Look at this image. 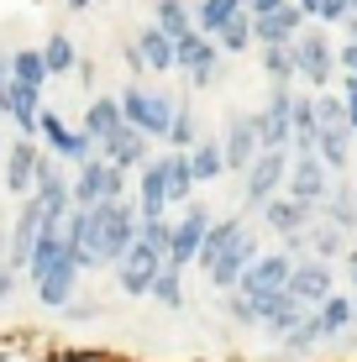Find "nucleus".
<instances>
[{
  "mask_svg": "<svg viewBox=\"0 0 357 362\" xmlns=\"http://www.w3.org/2000/svg\"><path fill=\"white\" fill-rule=\"evenodd\" d=\"M163 210H168V189H163V163H147L137 173V216L142 221H163Z\"/></svg>",
  "mask_w": 357,
  "mask_h": 362,
  "instance_id": "cd10ccee",
  "label": "nucleus"
},
{
  "mask_svg": "<svg viewBox=\"0 0 357 362\" xmlns=\"http://www.w3.org/2000/svg\"><path fill=\"white\" fill-rule=\"evenodd\" d=\"M121 116H127V127L131 132H142L147 142H153V136H168V127H174V105L179 100L168 95V90H153V84H121Z\"/></svg>",
  "mask_w": 357,
  "mask_h": 362,
  "instance_id": "f03ea898",
  "label": "nucleus"
},
{
  "mask_svg": "<svg viewBox=\"0 0 357 362\" xmlns=\"http://www.w3.org/2000/svg\"><path fill=\"white\" fill-rule=\"evenodd\" d=\"M289 294L300 299L305 310H321L326 299L336 294V268H331V263H315V257L294 263V273H289Z\"/></svg>",
  "mask_w": 357,
  "mask_h": 362,
  "instance_id": "ddd939ff",
  "label": "nucleus"
},
{
  "mask_svg": "<svg viewBox=\"0 0 357 362\" xmlns=\"http://www.w3.org/2000/svg\"><path fill=\"white\" fill-rule=\"evenodd\" d=\"M242 231H247V226H242V216H221V221H211V231H205V242H200V257H194V263H200L205 273H211V263H216L221 252H226L231 242H237Z\"/></svg>",
  "mask_w": 357,
  "mask_h": 362,
  "instance_id": "2f4dec72",
  "label": "nucleus"
},
{
  "mask_svg": "<svg viewBox=\"0 0 357 362\" xmlns=\"http://www.w3.org/2000/svg\"><path fill=\"white\" fill-rule=\"evenodd\" d=\"M100 158H105V163L110 168H116V173H131V168H147V163H153V147H147V136L142 132H131V127H121L116 136H110V142L100 147Z\"/></svg>",
  "mask_w": 357,
  "mask_h": 362,
  "instance_id": "a211bd4d",
  "label": "nucleus"
},
{
  "mask_svg": "<svg viewBox=\"0 0 357 362\" xmlns=\"http://www.w3.org/2000/svg\"><path fill=\"white\" fill-rule=\"evenodd\" d=\"M257 58H263V74H268V84H289L294 90V53H289V42L284 47H257Z\"/></svg>",
  "mask_w": 357,
  "mask_h": 362,
  "instance_id": "ea45409f",
  "label": "nucleus"
},
{
  "mask_svg": "<svg viewBox=\"0 0 357 362\" xmlns=\"http://www.w3.org/2000/svg\"><path fill=\"white\" fill-rule=\"evenodd\" d=\"M137 205H127V199H100V205H90V221H84V236L79 247H74V263L84 268H116L121 257L131 252V242H137Z\"/></svg>",
  "mask_w": 357,
  "mask_h": 362,
  "instance_id": "f257e3e1",
  "label": "nucleus"
},
{
  "mask_svg": "<svg viewBox=\"0 0 357 362\" xmlns=\"http://www.w3.org/2000/svg\"><path fill=\"white\" fill-rule=\"evenodd\" d=\"M147 299H158L163 310H179L184 305V273L179 268H158V279H153V289H147Z\"/></svg>",
  "mask_w": 357,
  "mask_h": 362,
  "instance_id": "a19ab883",
  "label": "nucleus"
},
{
  "mask_svg": "<svg viewBox=\"0 0 357 362\" xmlns=\"http://www.w3.org/2000/svg\"><path fill=\"white\" fill-rule=\"evenodd\" d=\"M163 142H168V153H189V147L200 142V121H194V110L184 105V100L174 105V127H168Z\"/></svg>",
  "mask_w": 357,
  "mask_h": 362,
  "instance_id": "4c0bfd02",
  "label": "nucleus"
},
{
  "mask_svg": "<svg viewBox=\"0 0 357 362\" xmlns=\"http://www.w3.org/2000/svg\"><path fill=\"white\" fill-rule=\"evenodd\" d=\"M289 53H294V74L310 84V95L336 90V42L326 37V27H305L289 42Z\"/></svg>",
  "mask_w": 357,
  "mask_h": 362,
  "instance_id": "7ed1b4c3",
  "label": "nucleus"
},
{
  "mask_svg": "<svg viewBox=\"0 0 357 362\" xmlns=\"http://www.w3.org/2000/svg\"><path fill=\"white\" fill-rule=\"evenodd\" d=\"M252 310H257V331H268L274 336V341H284V336L300 326L305 315H310V310L300 305V299H294L289 289H279V294H263V299H252Z\"/></svg>",
  "mask_w": 357,
  "mask_h": 362,
  "instance_id": "4468645a",
  "label": "nucleus"
},
{
  "mask_svg": "<svg viewBox=\"0 0 357 362\" xmlns=\"http://www.w3.org/2000/svg\"><path fill=\"white\" fill-rule=\"evenodd\" d=\"M37 136L47 142V153H53L58 163H74V168H79V163H90V158H100V147H95L79 127H69L64 116H53V110H42V121H37Z\"/></svg>",
  "mask_w": 357,
  "mask_h": 362,
  "instance_id": "6e6552de",
  "label": "nucleus"
},
{
  "mask_svg": "<svg viewBox=\"0 0 357 362\" xmlns=\"http://www.w3.org/2000/svg\"><path fill=\"white\" fill-rule=\"evenodd\" d=\"M42 64H47V79H53V74H74V64H79V53H74V42L64 32H53L42 42Z\"/></svg>",
  "mask_w": 357,
  "mask_h": 362,
  "instance_id": "79ce46f5",
  "label": "nucleus"
},
{
  "mask_svg": "<svg viewBox=\"0 0 357 362\" xmlns=\"http://www.w3.org/2000/svg\"><path fill=\"white\" fill-rule=\"evenodd\" d=\"M37 158H42V153H37L32 136H16V142H11V153H6V189H11V194H21V199L32 194Z\"/></svg>",
  "mask_w": 357,
  "mask_h": 362,
  "instance_id": "b1692460",
  "label": "nucleus"
},
{
  "mask_svg": "<svg viewBox=\"0 0 357 362\" xmlns=\"http://www.w3.org/2000/svg\"><path fill=\"white\" fill-rule=\"evenodd\" d=\"M347 16H352V0H321V6H315V21H321V27H341Z\"/></svg>",
  "mask_w": 357,
  "mask_h": 362,
  "instance_id": "a18cd8bd",
  "label": "nucleus"
},
{
  "mask_svg": "<svg viewBox=\"0 0 357 362\" xmlns=\"http://www.w3.org/2000/svg\"><path fill=\"white\" fill-rule=\"evenodd\" d=\"M284 194L289 199H300V205H310V210H321L326 205V194H331V173L321 158H294L289 163V179H284Z\"/></svg>",
  "mask_w": 357,
  "mask_h": 362,
  "instance_id": "9b49d317",
  "label": "nucleus"
},
{
  "mask_svg": "<svg viewBox=\"0 0 357 362\" xmlns=\"http://www.w3.org/2000/svg\"><path fill=\"white\" fill-rule=\"evenodd\" d=\"M305 242H310L315 263H336V257H347V236H341L336 226H326V221H315V226L305 231Z\"/></svg>",
  "mask_w": 357,
  "mask_h": 362,
  "instance_id": "c9c22d12",
  "label": "nucleus"
},
{
  "mask_svg": "<svg viewBox=\"0 0 357 362\" xmlns=\"http://www.w3.org/2000/svg\"><path fill=\"white\" fill-rule=\"evenodd\" d=\"M211 205H189L184 216L174 221V236H168V268H194V257H200V242H205V231H211Z\"/></svg>",
  "mask_w": 357,
  "mask_h": 362,
  "instance_id": "1a4fd4ad",
  "label": "nucleus"
},
{
  "mask_svg": "<svg viewBox=\"0 0 357 362\" xmlns=\"http://www.w3.org/2000/svg\"><path fill=\"white\" fill-rule=\"evenodd\" d=\"M315 158L326 163L331 179H347V168L357 163V142L347 127H321V136H315Z\"/></svg>",
  "mask_w": 357,
  "mask_h": 362,
  "instance_id": "412c9836",
  "label": "nucleus"
},
{
  "mask_svg": "<svg viewBox=\"0 0 357 362\" xmlns=\"http://www.w3.org/2000/svg\"><path fill=\"white\" fill-rule=\"evenodd\" d=\"M158 163H163V189H168V205H189V194H194L189 153H158Z\"/></svg>",
  "mask_w": 357,
  "mask_h": 362,
  "instance_id": "c756f323",
  "label": "nucleus"
},
{
  "mask_svg": "<svg viewBox=\"0 0 357 362\" xmlns=\"http://www.w3.org/2000/svg\"><path fill=\"white\" fill-rule=\"evenodd\" d=\"M289 273H294V257H289V252H257V263L242 273L237 294H242V299L279 294V289H289Z\"/></svg>",
  "mask_w": 357,
  "mask_h": 362,
  "instance_id": "9d476101",
  "label": "nucleus"
},
{
  "mask_svg": "<svg viewBox=\"0 0 357 362\" xmlns=\"http://www.w3.org/2000/svg\"><path fill=\"white\" fill-rule=\"evenodd\" d=\"M352 11H357V0H352Z\"/></svg>",
  "mask_w": 357,
  "mask_h": 362,
  "instance_id": "6e6d98bb",
  "label": "nucleus"
},
{
  "mask_svg": "<svg viewBox=\"0 0 357 362\" xmlns=\"http://www.w3.org/2000/svg\"><path fill=\"white\" fill-rule=\"evenodd\" d=\"M341 263H347V284H352V310H357V247H347V257H341Z\"/></svg>",
  "mask_w": 357,
  "mask_h": 362,
  "instance_id": "8fccbe9b",
  "label": "nucleus"
},
{
  "mask_svg": "<svg viewBox=\"0 0 357 362\" xmlns=\"http://www.w3.org/2000/svg\"><path fill=\"white\" fill-rule=\"evenodd\" d=\"M321 221H326V226H336L341 236L357 231V184L331 179V194H326V205H321Z\"/></svg>",
  "mask_w": 357,
  "mask_h": 362,
  "instance_id": "a878e982",
  "label": "nucleus"
},
{
  "mask_svg": "<svg viewBox=\"0 0 357 362\" xmlns=\"http://www.w3.org/2000/svg\"><path fill=\"white\" fill-rule=\"evenodd\" d=\"M11 294H16V273H11L6 263H0V305H6Z\"/></svg>",
  "mask_w": 357,
  "mask_h": 362,
  "instance_id": "3c124183",
  "label": "nucleus"
},
{
  "mask_svg": "<svg viewBox=\"0 0 357 362\" xmlns=\"http://www.w3.org/2000/svg\"><path fill=\"white\" fill-rule=\"evenodd\" d=\"M69 11H90V0H69Z\"/></svg>",
  "mask_w": 357,
  "mask_h": 362,
  "instance_id": "5fc2aeb1",
  "label": "nucleus"
},
{
  "mask_svg": "<svg viewBox=\"0 0 357 362\" xmlns=\"http://www.w3.org/2000/svg\"><path fill=\"white\" fill-rule=\"evenodd\" d=\"M315 320H321V336L326 341H336V336H347L357 326V310H352V294H331L321 310H315Z\"/></svg>",
  "mask_w": 357,
  "mask_h": 362,
  "instance_id": "72a5a7b5",
  "label": "nucleus"
},
{
  "mask_svg": "<svg viewBox=\"0 0 357 362\" xmlns=\"http://www.w3.org/2000/svg\"><path fill=\"white\" fill-rule=\"evenodd\" d=\"M137 58H142V69L168 74V69H174V37H163L153 21H147V27L137 32Z\"/></svg>",
  "mask_w": 357,
  "mask_h": 362,
  "instance_id": "7c9ffc66",
  "label": "nucleus"
},
{
  "mask_svg": "<svg viewBox=\"0 0 357 362\" xmlns=\"http://www.w3.org/2000/svg\"><path fill=\"white\" fill-rule=\"evenodd\" d=\"M257 252H263V247H257V236H252V231H242L237 242H231L226 252H221L216 263H211V273H205V279H211V284H216L221 294H237L242 273H247V268L257 263Z\"/></svg>",
  "mask_w": 357,
  "mask_h": 362,
  "instance_id": "f8f14e48",
  "label": "nucleus"
},
{
  "mask_svg": "<svg viewBox=\"0 0 357 362\" xmlns=\"http://www.w3.org/2000/svg\"><path fill=\"white\" fill-rule=\"evenodd\" d=\"M168 257L163 252H153V247H142V242H131V252L116 263V284H121V294H131V299H142L147 289H153V279H158V268H163Z\"/></svg>",
  "mask_w": 357,
  "mask_h": 362,
  "instance_id": "2eb2a0df",
  "label": "nucleus"
},
{
  "mask_svg": "<svg viewBox=\"0 0 357 362\" xmlns=\"http://www.w3.org/2000/svg\"><path fill=\"white\" fill-rule=\"evenodd\" d=\"M153 27L179 42L184 32H194V11L184 6V0H153Z\"/></svg>",
  "mask_w": 357,
  "mask_h": 362,
  "instance_id": "f704fd0d",
  "label": "nucleus"
},
{
  "mask_svg": "<svg viewBox=\"0 0 357 362\" xmlns=\"http://www.w3.org/2000/svg\"><path fill=\"white\" fill-rule=\"evenodd\" d=\"M300 32H305L300 6H284V11H274V16H257V21H252V42H257V47H284V42H294Z\"/></svg>",
  "mask_w": 357,
  "mask_h": 362,
  "instance_id": "5701e85b",
  "label": "nucleus"
},
{
  "mask_svg": "<svg viewBox=\"0 0 357 362\" xmlns=\"http://www.w3.org/2000/svg\"><path fill=\"white\" fill-rule=\"evenodd\" d=\"M74 289H79V263H74V257H64L53 273L37 279V299H42L47 310H69L74 305Z\"/></svg>",
  "mask_w": 357,
  "mask_h": 362,
  "instance_id": "393cba45",
  "label": "nucleus"
},
{
  "mask_svg": "<svg viewBox=\"0 0 357 362\" xmlns=\"http://www.w3.org/2000/svg\"><path fill=\"white\" fill-rule=\"evenodd\" d=\"M242 11H247V0H200V6H194V32L216 42V37L226 32Z\"/></svg>",
  "mask_w": 357,
  "mask_h": 362,
  "instance_id": "c85d7f7f",
  "label": "nucleus"
},
{
  "mask_svg": "<svg viewBox=\"0 0 357 362\" xmlns=\"http://www.w3.org/2000/svg\"><path fill=\"white\" fill-rule=\"evenodd\" d=\"M289 110H294V90L289 84H268L263 110H252L257 147H263V153H289Z\"/></svg>",
  "mask_w": 357,
  "mask_h": 362,
  "instance_id": "39448f33",
  "label": "nucleus"
},
{
  "mask_svg": "<svg viewBox=\"0 0 357 362\" xmlns=\"http://www.w3.org/2000/svg\"><path fill=\"white\" fill-rule=\"evenodd\" d=\"M11 90V53H0V95Z\"/></svg>",
  "mask_w": 357,
  "mask_h": 362,
  "instance_id": "603ef678",
  "label": "nucleus"
},
{
  "mask_svg": "<svg viewBox=\"0 0 357 362\" xmlns=\"http://www.w3.org/2000/svg\"><path fill=\"white\" fill-rule=\"evenodd\" d=\"M11 84H27V90H42V84H47L42 47H21V53H11Z\"/></svg>",
  "mask_w": 357,
  "mask_h": 362,
  "instance_id": "e433bc0d",
  "label": "nucleus"
},
{
  "mask_svg": "<svg viewBox=\"0 0 357 362\" xmlns=\"http://www.w3.org/2000/svg\"><path fill=\"white\" fill-rule=\"evenodd\" d=\"M284 6H294V0H247V16L257 21V16H274V11H284Z\"/></svg>",
  "mask_w": 357,
  "mask_h": 362,
  "instance_id": "09e8293b",
  "label": "nucleus"
},
{
  "mask_svg": "<svg viewBox=\"0 0 357 362\" xmlns=\"http://www.w3.org/2000/svg\"><path fill=\"white\" fill-rule=\"evenodd\" d=\"M0 116H11V121H16V132L37 142V121H42V90H27V84H11V90L0 95Z\"/></svg>",
  "mask_w": 357,
  "mask_h": 362,
  "instance_id": "4be33fe9",
  "label": "nucleus"
},
{
  "mask_svg": "<svg viewBox=\"0 0 357 362\" xmlns=\"http://www.w3.org/2000/svg\"><path fill=\"white\" fill-rule=\"evenodd\" d=\"M341 32H347V42H357V11H352L347 21H341Z\"/></svg>",
  "mask_w": 357,
  "mask_h": 362,
  "instance_id": "864d4df0",
  "label": "nucleus"
},
{
  "mask_svg": "<svg viewBox=\"0 0 357 362\" xmlns=\"http://www.w3.org/2000/svg\"><path fill=\"white\" fill-rule=\"evenodd\" d=\"M69 199H74V210H90V205H100V199H127V173H116L105 158H90V163L74 168Z\"/></svg>",
  "mask_w": 357,
  "mask_h": 362,
  "instance_id": "20e7f679",
  "label": "nucleus"
},
{
  "mask_svg": "<svg viewBox=\"0 0 357 362\" xmlns=\"http://www.w3.org/2000/svg\"><path fill=\"white\" fill-rule=\"evenodd\" d=\"M315 136H321V121H315V95H310V90H294V110H289V153H294V158H310V153H315Z\"/></svg>",
  "mask_w": 357,
  "mask_h": 362,
  "instance_id": "6ab92c4d",
  "label": "nucleus"
},
{
  "mask_svg": "<svg viewBox=\"0 0 357 362\" xmlns=\"http://www.w3.org/2000/svg\"><path fill=\"white\" fill-rule=\"evenodd\" d=\"M226 315L237 320V326H257V310H252V299H242V294H226Z\"/></svg>",
  "mask_w": 357,
  "mask_h": 362,
  "instance_id": "49530a36",
  "label": "nucleus"
},
{
  "mask_svg": "<svg viewBox=\"0 0 357 362\" xmlns=\"http://www.w3.org/2000/svg\"><path fill=\"white\" fill-rule=\"evenodd\" d=\"M321 341H326V336H321V320H315V310H310V315H305L279 346H284V357H305V352H315Z\"/></svg>",
  "mask_w": 357,
  "mask_h": 362,
  "instance_id": "58836bf2",
  "label": "nucleus"
},
{
  "mask_svg": "<svg viewBox=\"0 0 357 362\" xmlns=\"http://www.w3.org/2000/svg\"><path fill=\"white\" fill-rule=\"evenodd\" d=\"M221 153H226V173H247L252 168V158L263 153V147H257L252 116H231L226 121V132H221Z\"/></svg>",
  "mask_w": 357,
  "mask_h": 362,
  "instance_id": "f3484780",
  "label": "nucleus"
},
{
  "mask_svg": "<svg viewBox=\"0 0 357 362\" xmlns=\"http://www.w3.org/2000/svg\"><path fill=\"white\" fill-rule=\"evenodd\" d=\"M336 95H341V110H347V132H352V142H357V79L336 74Z\"/></svg>",
  "mask_w": 357,
  "mask_h": 362,
  "instance_id": "c03bdc74",
  "label": "nucleus"
},
{
  "mask_svg": "<svg viewBox=\"0 0 357 362\" xmlns=\"http://www.w3.org/2000/svg\"><path fill=\"white\" fill-rule=\"evenodd\" d=\"M121 127H127V116H121V100H116V95H95L90 105H84L79 132L90 136L95 147H105V142H110V136H116Z\"/></svg>",
  "mask_w": 357,
  "mask_h": 362,
  "instance_id": "aec40b11",
  "label": "nucleus"
},
{
  "mask_svg": "<svg viewBox=\"0 0 357 362\" xmlns=\"http://www.w3.org/2000/svg\"><path fill=\"white\" fill-rule=\"evenodd\" d=\"M64 221H69V216H64ZM64 221L42 226V236H37V247H32V263H27V279H32V284L42 279V273H53V268L69 257V242H64Z\"/></svg>",
  "mask_w": 357,
  "mask_h": 362,
  "instance_id": "bb28decb",
  "label": "nucleus"
},
{
  "mask_svg": "<svg viewBox=\"0 0 357 362\" xmlns=\"http://www.w3.org/2000/svg\"><path fill=\"white\" fill-rule=\"evenodd\" d=\"M189 173L194 184H211L226 173V153H221V136H200V142L189 147Z\"/></svg>",
  "mask_w": 357,
  "mask_h": 362,
  "instance_id": "473e14b6",
  "label": "nucleus"
},
{
  "mask_svg": "<svg viewBox=\"0 0 357 362\" xmlns=\"http://www.w3.org/2000/svg\"><path fill=\"white\" fill-rule=\"evenodd\" d=\"M257 216H263V226L274 231V236H284V242H289V236H305V231H310L315 221H321V210L300 205V199H289V194H274Z\"/></svg>",
  "mask_w": 357,
  "mask_h": 362,
  "instance_id": "dca6fc26",
  "label": "nucleus"
},
{
  "mask_svg": "<svg viewBox=\"0 0 357 362\" xmlns=\"http://www.w3.org/2000/svg\"><path fill=\"white\" fill-rule=\"evenodd\" d=\"M289 163H294V153H257V158H252V168L242 173V199H247L252 210H263L274 194H284Z\"/></svg>",
  "mask_w": 357,
  "mask_h": 362,
  "instance_id": "0eeeda50",
  "label": "nucleus"
},
{
  "mask_svg": "<svg viewBox=\"0 0 357 362\" xmlns=\"http://www.w3.org/2000/svg\"><path fill=\"white\" fill-rule=\"evenodd\" d=\"M336 74L357 79V42H336Z\"/></svg>",
  "mask_w": 357,
  "mask_h": 362,
  "instance_id": "de8ad7c7",
  "label": "nucleus"
},
{
  "mask_svg": "<svg viewBox=\"0 0 357 362\" xmlns=\"http://www.w3.org/2000/svg\"><path fill=\"white\" fill-rule=\"evenodd\" d=\"M174 69H184L189 90H211L216 74H221V47L211 37H200V32H184L174 42Z\"/></svg>",
  "mask_w": 357,
  "mask_h": 362,
  "instance_id": "423d86ee",
  "label": "nucleus"
},
{
  "mask_svg": "<svg viewBox=\"0 0 357 362\" xmlns=\"http://www.w3.org/2000/svg\"><path fill=\"white\" fill-rule=\"evenodd\" d=\"M216 47H221V53H231V58H242V53L252 47V16H247V11H242V16L216 37Z\"/></svg>",
  "mask_w": 357,
  "mask_h": 362,
  "instance_id": "37998d69",
  "label": "nucleus"
},
{
  "mask_svg": "<svg viewBox=\"0 0 357 362\" xmlns=\"http://www.w3.org/2000/svg\"><path fill=\"white\" fill-rule=\"evenodd\" d=\"M352 168H357V163H352Z\"/></svg>",
  "mask_w": 357,
  "mask_h": 362,
  "instance_id": "4d7b16f0",
  "label": "nucleus"
}]
</instances>
